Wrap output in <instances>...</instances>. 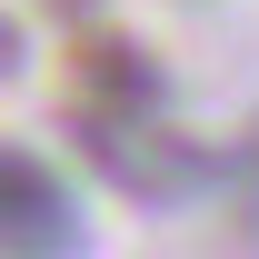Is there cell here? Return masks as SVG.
<instances>
[{"instance_id":"277c9868","label":"cell","mask_w":259,"mask_h":259,"mask_svg":"<svg viewBox=\"0 0 259 259\" xmlns=\"http://www.w3.org/2000/svg\"><path fill=\"white\" fill-rule=\"evenodd\" d=\"M0 60H10V30H0Z\"/></svg>"},{"instance_id":"7a4b0ae2","label":"cell","mask_w":259,"mask_h":259,"mask_svg":"<svg viewBox=\"0 0 259 259\" xmlns=\"http://www.w3.org/2000/svg\"><path fill=\"white\" fill-rule=\"evenodd\" d=\"M0 259H70V190L30 150H0Z\"/></svg>"},{"instance_id":"5b68a950","label":"cell","mask_w":259,"mask_h":259,"mask_svg":"<svg viewBox=\"0 0 259 259\" xmlns=\"http://www.w3.org/2000/svg\"><path fill=\"white\" fill-rule=\"evenodd\" d=\"M60 10H80V0H60Z\"/></svg>"},{"instance_id":"3957f363","label":"cell","mask_w":259,"mask_h":259,"mask_svg":"<svg viewBox=\"0 0 259 259\" xmlns=\"http://www.w3.org/2000/svg\"><path fill=\"white\" fill-rule=\"evenodd\" d=\"M160 80L130 40H80V110H150Z\"/></svg>"},{"instance_id":"6da1fadb","label":"cell","mask_w":259,"mask_h":259,"mask_svg":"<svg viewBox=\"0 0 259 259\" xmlns=\"http://www.w3.org/2000/svg\"><path fill=\"white\" fill-rule=\"evenodd\" d=\"M80 140H90V160L120 180V190H150V199H169V190H190V150L169 140L150 110H80Z\"/></svg>"}]
</instances>
